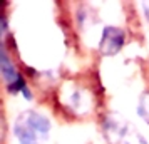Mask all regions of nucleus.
<instances>
[{
    "label": "nucleus",
    "mask_w": 149,
    "mask_h": 144,
    "mask_svg": "<svg viewBox=\"0 0 149 144\" xmlns=\"http://www.w3.org/2000/svg\"><path fill=\"white\" fill-rule=\"evenodd\" d=\"M126 30L117 25H106L102 29L101 39H99V54L104 57H112L119 54L122 47L126 45Z\"/></svg>",
    "instance_id": "obj_1"
},
{
    "label": "nucleus",
    "mask_w": 149,
    "mask_h": 144,
    "mask_svg": "<svg viewBox=\"0 0 149 144\" xmlns=\"http://www.w3.org/2000/svg\"><path fill=\"white\" fill-rule=\"evenodd\" d=\"M14 136L17 139V144H40V136L37 134L34 126L29 119L27 112H22L14 122Z\"/></svg>",
    "instance_id": "obj_2"
},
{
    "label": "nucleus",
    "mask_w": 149,
    "mask_h": 144,
    "mask_svg": "<svg viewBox=\"0 0 149 144\" xmlns=\"http://www.w3.org/2000/svg\"><path fill=\"white\" fill-rule=\"evenodd\" d=\"M0 74H2V79H3L5 86L12 84L15 79H19L22 76V72L14 64L12 57H10V52L7 50L5 45H2V49H0Z\"/></svg>",
    "instance_id": "obj_3"
},
{
    "label": "nucleus",
    "mask_w": 149,
    "mask_h": 144,
    "mask_svg": "<svg viewBox=\"0 0 149 144\" xmlns=\"http://www.w3.org/2000/svg\"><path fill=\"white\" fill-rule=\"evenodd\" d=\"M137 116L146 124H149V89L142 90L137 101Z\"/></svg>",
    "instance_id": "obj_4"
},
{
    "label": "nucleus",
    "mask_w": 149,
    "mask_h": 144,
    "mask_svg": "<svg viewBox=\"0 0 149 144\" xmlns=\"http://www.w3.org/2000/svg\"><path fill=\"white\" fill-rule=\"evenodd\" d=\"M27 87H29L27 77L22 74V76L19 77V79H15L12 84H7V86H5V90H7L10 96H17V94H22Z\"/></svg>",
    "instance_id": "obj_5"
},
{
    "label": "nucleus",
    "mask_w": 149,
    "mask_h": 144,
    "mask_svg": "<svg viewBox=\"0 0 149 144\" xmlns=\"http://www.w3.org/2000/svg\"><path fill=\"white\" fill-rule=\"evenodd\" d=\"M0 22H2V39H3L5 35H8V19H7V12H5V8L2 10Z\"/></svg>",
    "instance_id": "obj_6"
}]
</instances>
